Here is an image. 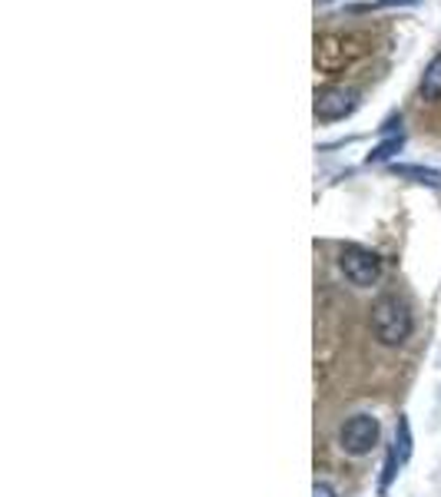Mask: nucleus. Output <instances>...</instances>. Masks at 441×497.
I'll use <instances>...</instances> for the list:
<instances>
[{
  "label": "nucleus",
  "mask_w": 441,
  "mask_h": 497,
  "mask_svg": "<svg viewBox=\"0 0 441 497\" xmlns=\"http://www.w3.org/2000/svg\"><path fill=\"white\" fill-rule=\"evenodd\" d=\"M372 332L375 339L388 345V349H398V345H405L411 339V328H415V318H411V308H408L405 299H398V295H382V299H375L372 302Z\"/></svg>",
  "instance_id": "nucleus-1"
},
{
  "label": "nucleus",
  "mask_w": 441,
  "mask_h": 497,
  "mask_svg": "<svg viewBox=\"0 0 441 497\" xmlns=\"http://www.w3.org/2000/svg\"><path fill=\"white\" fill-rule=\"evenodd\" d=\"M378 438H382V425L375 415H352L339 425V448L352 458H365L378 448Z\"/></svg>",
  "instance_id": "nucleus-2"
},
{
  "label": "nucleus",
  "mask_w": 441,
  "mask_h": 497,
  "mask_svg": "<svg viewBox=\"0 0 441 497\" xmlns=\"http://www.w3.org/2000/svg\"><path fill=\"white\" fill-rule=\"evenodd\" d=\"M339 269L355 289H372L382 279V259L375 256L372 248L362 246H345L339 252Z\"/></svg>",
  "instance_id": "nucleus-3"
},
{
  "label": "nucleus",
  "mask_w": 441,
  "mask_h": 497,
  "mask_svg": "<svg viewBox=\"0 0 441 497\" xmlns=\"http://www.w3.org/2000/svg\"><path fill=\"white\" fill-rule=\"evenodd\" d=\"M359 110V90L352 87H322L316 90V120L322 123H335V120H345Z\"/></svg>",
  "instance_id": "nucleus-4"
},
{
  "label": "nucleus",
  "mask_w": 441,
  "mask_h": 497,
  "mask_svg": "<svg viewBox=\"0 0 441 497\" xmlns=\"http://www.w3.org/2000/svg\"><path fill=\"white\" fill-rule=\"evenodd\" d=\"M395 176L402 180H411L419 186H428V190H441V170H431V166H415V163H402V166H392Z\"/></svg>",
  "instance_id": "nucleus-5"
},
{
  "label": "nucleus",
  "mask_w": 441,
  "mask_h": 497,
  "mask_svg": "<svg viewBox=\"0 0 441 497\" xmlns=\"http://www.w3.org/2000/svg\"><path fill=\"white\" fill-rule=\"evenodd\" d=\"M419 90H421V100H428V103L441 100V54L428 60V67H425V73H421Z\"/></svg>",
  "instance_id": "nucleus-6"
},
{
  "label": "nucleus",
  "mask_w": 441,
  "mask_h": 497,
  "mask_svg": "<svg viewBox=\"0 0 441 497\" xmlns=\"http://www.w3.org/2000/svg\"><path fill=\"white\" fill-rule=\"evenodd\" d=\"M395 454L402 464L411 458V428H408V418H398L395 425Z\"/></svg>",
  "instance_id": "nucleus-7"
},
{
  "label": "nucleus",
  "mask_w": 441,
  "mask_h": 497,
  "mask_svg": "<svg viewBox=\"0 0 441 497\" xmlns=\"http://www.w3.org/2000/svg\"><path fill=\"white\" fill-rule=\"evenodd\" d=\"M402 149V136H395V139H388V143H382V147H375V153H369V163H385V159H392Z\"/></svg>",
  "instance_id": "nucleus-8"
},
{
  "label": "nucleus",
  "mask_w": 441,
  "mask_h": 497,
  "mask_svg": "<svg viewBox=\"0 0 441 497\" xmlns=\"http://www.w3.org/2000/svg\"><path fill=\"white\" fill-rule=\"evenodd\" d=\"M312 497H339L335 494V487L326 484V481H316V487H312Z\"/></svg>",
  "instance_id": "nucleus-9"
},
{
  "label": "nucleus",
  "mask_w": 441,
  "mask_h": 497,
  "mask_svg": "<svg viewBox=\"0 0 441 497\" xmlns=\"http://www.w3.org/2000/svg\"><path fill=\"white\" fill-rule=\"evenodd\" d=\"M395 4L402 7V4H419V0H375L372 7H395Z\"/></svg>",
  "instance_id": "nucleus-10"
},
{
  "label": "nucleus",
  "mask_w": 441,
  "mask_h": 497,
  "mask_svg": "<svg viewBox=\"0 0 441 497\" xmlns=\"http://www.w3.org/2000/svg\"><path fill=\"white\" fill-rule=\"evenodd\" d=\"M318 7H328V4H335V0H316Z\"/></svg>",
  "instance_id": "nucleus-11"
}]
</instances>
